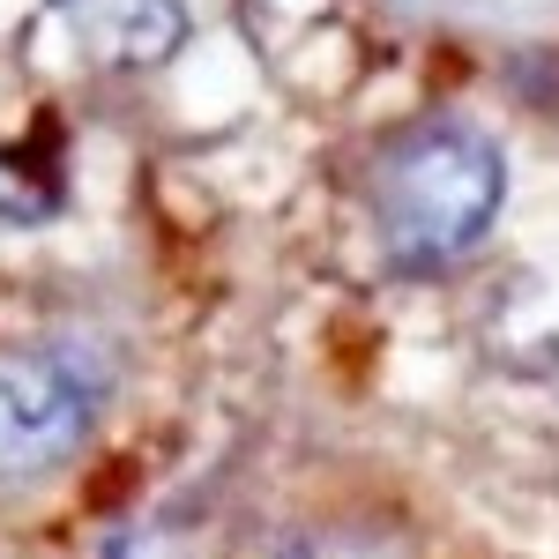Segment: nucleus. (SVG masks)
I'll return each instance as SVG.
<instances>
[{"mask_svg":"<svg viewBox=\"0 0 559 559\" xmlns=\"http://www.w3.org/2000/svg\"><path fill=\"white\" fill-rule=\"evenodd\" d=\"M508 202V157L500 142L471 120H426L403 142H388L366 210L381 231L388 261L403 269H448L492 231V216Z\"/></svg>","mask_w":559,"mask_h":559,"instance_id":"1","label":"nucleus"},{"mask_svg":"<svg viewBox=\"0 0 559 559\" xmlns=\"http://www.w3.org/2000/svg\"><path fill=\"white\" fill-rule=\"evenodd\" d=\"M105 559H134V545H128V537H120V545H112V552H105Z\"/></svg>","mask_w":559,"mask_h":559,"instance_id":"5","label":"nucleus"},{"mask_svg":"<svg viewBox=\"0 0 559 559\" xmlns=\"http://www.w3.org/2000/svg\"><path fill=\"white\" fill-rule=\"evenodd\" d=\"M68 31L97 68H165L187 45V0H68Z\"/></svg>","mask_w":559,"mask_h":559,"instance_id":"3","label":"nucleus"},{"mask_svg":"<svg viewBox=\"0 0 559 559\" xmlns=\"http://www.w3.org/2000/svg\"><path fill=\"white\" fill-rule=\"evenodd\" d=\"M292 559H381V552H366V545H350V537H313V545H299Z\"/></svg>","mask_w":559,"mask_h":559,"instance_id":"4","label":"nucleus"},{"mask_svg":"<svg viewBox=\"0 0 559 559\" xmlns=\"http://www.w3.org/2000/svg\"><path fill=\"white\" fill-rule=\"evenodd\" d=\"M105 358L90 344H23L0 350V485H38L52 477L105 411Z\"/></svg>","mask_w":559,"mask_h":559,"instance_id":"2","label":"nucleus"}]
</instances>
